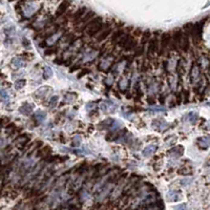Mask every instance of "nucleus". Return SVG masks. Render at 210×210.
<instances>
[{"mask_svg": "<svg viewBox=\"0 0 210 210\" xmlns=\"http://www.w3.org/2000/svg\"><path fill=\"white\" fill-rule=\"evenodd\" d=\"M205 20H201L196 23H187L184 25V30L187 32V35L193 38L194 41H199L202 38L203 27Z\"/></svg>", "mask_w": 210, "mask_h": 210, "instance_id": "obj_1", "label": "nucleus"}, {"mask_svg": "<svg viewBox=\"0 0 210 210\" xmlns=\"http://www.w3.org/2000/svg\"><path fill=\"white\" fill-rule=\"evenodd\" d=\"M104 28V22H103L101 17H95L90 22H88L87 25L85 26V33L88 36L92 37L98 35L101 31Z\"/></svg>", "mask_w": 210, "mask_h": 210, "instance_id": "obj_2", "label": "nucleus"}, {"mask_svg": "<svg viewBox=\"0 0 210 210\" xmlns=\"http://www.w3.org/2000/svg\"><path fill=\"white\" fill-rule=\"evenodd\" d=\"M183 36H184V34H183L182 30H174L171 33V44H170V48H172V50H179Z\"/></svg>", "mask_w": 210, "mask_h": 210, "instance_id": "obj_3", "label": "nucleus"}, {"mask_svg": "<svg viewBox=\"0 0 210 210\" xmlns=\"http://www.w3.org/2000/svg\"><path fill=\"white\" fill-rule=\"evenodd\" d=\"M170 44H171V34L164 33L160 41V54H164L168 48H170Z\"/></svg>", "mask_w": 210, "mask_h": 210, "instance_id": "obj_4", "label": "nucleus"}, {"mask_svg": "<svg viewBox=\"0 0 210 210\" xmlns=\"http://www.w3.org/2000/svg\"><path fill=\"white\" fill-rule=\"evenodd\" d=\"M120 126H122V124H121L120 122H118V121L115 120V119L108 118L99 123L98 127L100 128V129H108V128H116V127H120Z\"/></svg>", "mask_w": 210, "mask_h": 210, "instance_id": "obj_5", "label": "nucleus"}, {"mask_svg": "<svg viewBox=\"0 0 210 210\" xmlns=\"http://www.w3.org/2000/svg\"><path fill=\"white\" fill-rule=\"evenodd\" d=\"M158 50H159V41L157 36H154L153 38H151L149 42H148V50H147L148 57L153 56Z\"/></svg>", "mask_w": 210, "mask_h": 210, "instance_id": "obj_6", "label": "nucleus"}, {"mask_svg": "<svg viewBox=\"0 0 210 210\" xmlns=\"http://www.w3.org/2000/svg\"><path fill=\"white\" fill-rule=\"evenodd\" d=\"M70 6V0H63L62 2H61L60 4H59L58 8L56 10V13H55V17L56 18H59V17H61L62 15L64 14V13L67 11V8Z\"/></svg>", "mask_w": 210, "mask_h": 210, "instance_id": "obj_7", "label": "nucleus"}, {"mask_svg": "<svg viewBox=\"0 0 210 210\" xmlns=\"http://www.w3.org/2000/svg\"><path fill=\"white\" fill-rule=\"evenodd\" d=\"M152 127H154L159 131H164V130L167 129L168 123L163 120V119H157V120H154L152 122Z\"/></svg>", "mask_w": 210, "mask_h": 210, "instance_id": "obj_8", "label": "nucleus"}, {"mask_svg": "<svg viewBox=\"0 0 210 210\" xmlns=\"http://www.w3.org/2000/svg\"><path fill=\"white\" fill-rule=\"evenodd\" d=\"M87 10L86 8H80L74 15H73V22L74 24H77V23H80V21L82 20V18L84 17V15L86 14Z\"/></svg>", "mask_w": 210, "mask_h": 210, "instance_id": "obj_9", "label": "nucleus"}, {"mask_svg": "<svg viewBox=\"0 0 210 210\" xmlns=\"http://www.w3.org/2000/svg\"><path fill=\"white\" fill-rule=\"evenodd\" d=\"M184 153V147L182 145H179V146H176L168 151V154L171 158H180V157L183 156Z\"/></svg>", "mask_w": 210, "mask_h": 210, "instance_id": "obj_10", "label": "nucleus"}, {"mask_svg": "<svg viewBox=\"0 0 210 210\" xmlns=\"http://www.w3.org/2000/svg\"><path fill=\"white\" fill-rule=\"evenodd\" d=\"M189 77H190L191 83H194L199 80V77H200V67H199V65H196V64H193V65H192L191 69H190Z\"/></svg>", "mask_w": 210, "mask_h": 210, "instance_id": "obj_11", "label": "nucleus"}, {"mask_svg": "<svg viewBox=\"0 0 210 210\" xmlns=\"http://www.w3.org/2000/svg\"><path fill=\"white\" fill-rule=\"evenodd\" d=\"M196 144L201 149H207L210 146V136L201 137L196 140Z\"/></svg>", "mask_w": 210, "mask_h": 210, "instance_id": "obj_12", "label": "nucleus"}, {"mask_svg": "<svg viewBox=\"0 0 210 210\" xmlns=\"http://www.w3.org/2000/svg\"><path fill=\"white\" fill-rule=\"evenodd\" d=\"M111 34V27H109V26H107V27L103 28L102 31H101L100 33L98 34V36H97L96 40L98 42H102L104 41L106 38H107L109 35Z\"/></svg>", "mask_w": 210, "mask_h": 210, "instance_id": "obj_13", "label": "nucleus"}, {"mask_svg": "<svg viewBox=\"0 0 210 210\" xmlns=\"http://www.w3.org/2000/svg\"><path fill=\"white\" fill-rule=\"evenodd\" d=\"M28 141H30V136H28V134H22V136L18 137V138L15 140V143L18 145V147L20 148V149H23L24 146L28 143Z\"/></svg>", "mask_w": 210, "mask_h": 210, "instance_id": "obj_14", "label": "nucleus"}, {"mask_svg": "<svg viewBox=\"0 0 210 210\" xmlns=\"http://www.w3.org/2000/svg\"><path fill=\"white\" fill-rule=\"evenodd\" d=\"M183 120L187 121V122L191 123V124H195L199 120V114L196 111H190L183 118Z\"/></svg>", "mask_w": 210, "mask_h": 210, "instance_id": "obj_15", "label": "nucleus"}, {"mask_svg": "<svg viewBox=\"0 0 210 210\" xmlns=\"http://www.w3.org/2000/svg\"><path fill=\"white\" fill-rule=\"evenodd\" d=\"M182 195H181V192L176 191V190H171L167 193L166 199L169 202H178L179 200H181Z\"/></svg>", "mask_w": 210, "mask_h": 210, "instance_id": "obj_16", "label": "nucleus"}, {"mask_svg": "<svg viewBox=\"0 0 210 210\" xmlns=\"http://www.w3.org/2000/svg\"><path fill=\"white\" fill-rule=\"evenodd\" d=\"M50 90H52V88H50V86H42V87L39 88L37 92H35L34 97L35 98H38V99L43 98V97H45L46 95H47V92H50Z\"/></svg>", "mask_w": 210, "mask_h": 210, "instance_id": "obj_17", "label": "nucleus"}, {"mask_svg": "<svg viewBox=\"0 0 210 210\" xmlns=\"http://www.w3.org/2000/svg\"><path fill=\"white\" fill-rule=\"evenodd\" d=\"M189 46H190V42H189V37L188 35H185L183 36L182 40H181V43H180V50H183V52L186 53L187 50H189Z\"/></svg>", "mask_w": 210, "mask_h": 210, "instance_id": "obj_18", "label": "nucleus"}, {"mask_svg": "<svg viewBox=\"0 0 210 210\" xmlns=\"http://www.w3.org/2000/svg\"><path fill=\"white\" fill-rule=\"evenodd\" d=\"M33 109H34V106L27 102L22 104L20 107H19V111H20L22 115H25V116H28V115L33 111Z\"/></svg>", "mask_w": 210, "mask_h": 210, "instance_id": "obj_19", "label": "nucleus"}, {"mask_svg": "<svg viewBox=\"0 0 210 210\" xmlns=\"http://www.w3.org/2000/svg\"><path fill=\"white\" fill-rule=\"evenodd\" d=\"M157 149H158V146H157L156 144L148 145V146H146L144 149H143V156H144V157L151 156L152 153H154V152L157 151Z\"/></svg>", "mask_w": 210, "mask_h": 210, "instance_id": "obj_20", "label": "nucleus"}, {"mask_svg": "<svg viewBox=\"0 0 210 210\" xmlns=\"http://www.w3.org/2000/svg\"><path fill=\"white\" fill-rule=\"evenodd\" d=\"M125 35L124 31L123 30H118L112 34L111 36V42L112 43H119V41L122 39V37Z\"/></svg>", "mask_w": 210, "mask_h": 210, "instance_id": "obj_21", "label": "nucleus"}, {"mask_svg": "<svg viewBox=\"0 0 210 210\" xmlns=\"http://www.w3.org/2000/svg\"><path fill=\"white\" fill-rule=\"evenodd\" d=\"M46 118V112L42 111V110H38V111L35 112L34 115V119L37 121V124H40V123L43 122Z\"/></svg>", "mask_w": 210, "mask_h": 210, "instance_id": "obj_22", "label": "nucleus"}, {"mask_svg": "<svg viewBox=\"0 0 210 210\" xmlns=\"http://www.w3.org/2000/svg\"><path fill=\"white\" fill-rule=\"evenodd\" d=\"M101 109L103 111H110V110H115L116 109V105H114L111 102H102L101 103Z\"/></svg>", "mask_w": 210, "mask_h": 210, "instance_id": "obj_23", "label": "nucleus"}, {"mask_svg": "<svg viewBox=\"0 0 210 210\" xmlns=\"http://www.w3.org/2000/svg\"><path fill=\"white\" fill-rule=\"evenodd\" d=\"M12 65L15 68H21L23 66H25V61L21 58H14L12 61Z\"/></svg>", "mask_w": 210, "mask_h": 210, "instance_id": "obj_24", "label": "nucleus"}, {"mask_svg": "<svg viewBox=\"0 0 210 210\" xmlns=\"http://www.w3.org/2000/svg\"><path fill=\"white\" fill-rule=\"evenodd\" d=\"M0 97H1L2 101H3L5 104H8V103H10V96H8V92H6L4 88H1V89H0Z\"/></svg>", "mask_w": 210, "mask_h": 210, "instance_id": "obj_25", "label": "nucleus"}, {"mask_svg": "<svg viewBox=\"0 0 210 210\" xmlns=\"http://www.w3.org/2000/svg\"><path fill=\"white\" fill-rule=\"evenodd\" d=\"M53 76V69L50 66H44L43 69V78L44 79H50Z\"/></svg>", "mask_w": 210, "mask_h": 210, "instance_id": "obj_26", "label": "nucleus"}, {"mask_svg": "<svg viewBox=\"0 0 210 210\" xmlns=\"http://www.w3.org/2000/svg\"><path fill=\"white\" fill-rule=\"evenodd\" d=\"M81 142H82V139H81V137L80 136H75L74 138L72 139V146H74V147L80 146Z\"/></svg>", "mask_w": 210, "mask_h": 210, "instance_id": "obj_27", "label": "nucleus"}, {"mask_svg": "<svg viewBox=\"0 0 210 210\" xmlns=\"http://www.w3.org/2000/svg\"><path fill=\"white\" fill-rule=\"evenodd\" d=\"M25 79H20V80H17L16 82H15V88L16 89H21V88H23V86H25Z\"/></svg>", "mask_w": 210, "mask_h": 210, "instance_id": "obj_28", "label": "nucleus"}, {"mask_svg": "<svg viewBox=\"0 0 210 210\" xmlns=\"http://www.w3.org/2000/svg\"><path fill=\"white\" fill-rule=\"evenodd\" d=\"M58 100H59V97L58 96H54L52 99L50 100V108H54L55 106L57 105V103H58Z\"/></svg>", "mask_w": 210, "mask_h": 210, "instance_id": "obj_29", "label": "nucleus"}, {"mask_svg": "<svg viewBox=\"0 0 210 210\" xmlns=\"http://www.w3.org/2000/svg\"><path fill=\"white\" fill-rule=\"evenodd\" d=\"M183 61L184 60H180L178 62V73L180 75H182L184 73V62Z\"/></svg>", "mask_w": 210, "mask_h": 210, "instance_id": "obj_30", "label": "nucleus"}, {"mask_svg": "<svg viewBox=\"0 0 210 210\" xmlns=\"http://www.w3.org/2000/svg\"><path fill=\"white\" fill-rule=\"evenodd\" d=\"M192 183V179L191 178H188V179H183L182 181H181V185H182L183 187H186L188 186L189 184H191Z\"/></svg>", "mask_w": 210, "mask_h": 210, "instance_id": "obj_31", "label": "nucleus"}, {"mask_svg": "<svg viewBox=\"0 0 210 210\" xmlns=\"http://www.w3.org/2000/svg\"><path fill=\"white\" fill-rule=\"evenodd\" d=\"M150 110L152 111H156V112H160V111H165L166 108L163 107V106H153V107L150 108Z\"/></svg>", "mask_w": 210, "mask_h": 210, "instance_id": "obj_32", "label": "nucleus"}, {"mask_svg": "<svg viewBox=\"0 0 210 210\" xmlns=\"http://www.w3.org/2000/svg\"><path fill=\"white\" fill-rule=\"evenodd\" d=\"M178 172L180 174H185V176H186V174H191L192 173V171L190 169H188V168H181Z\"/></svg>", "mask_w": 210, "mask_h": 210, "instance_id": "obj_33", "label": "nucleus"}, {"mask_svg": "<svg viewBox=\"0 0 210 210\" xmlns=\"http://www.w3.org/2000/svg\"><path fill=\"white\" fill-rule=\"evenodd\" d=\"M72 95H73V94H67V95H65V97H64V101H67V102L69 101V102H70V101L75 100V99L77 98L76 95H75V96H73V97H72Z\"/></svg>", "mask_w": 210, "mask_h": 210, "instance_id": "obj_34", "label": "nucleus"}, {"mask_svg": "<svg viewBox=\"0 0 210 210\" xmlns=\"http://www.w3.org/2000/svg\"><path fill=\"white\" fill-rule=\"evenodd\" d=\"M57 50H58V48H57V47L47 48V50L44 52V54H45V55H52V54H55V53H57Z\"/></svg>", "mask_w": 210, "mask_h": 210, "instance_id": "obj_35", "label": "nucleus"}, {"mask_svg": "<svg viewBox=\"0 0 210 210\" xmlns=\"http://www.w3.org/2000/svg\"><path fill=\"white\" fill-rule=\"evenodd\" d=\"M15 125L14 124H11L10 126H8V128H6V134H12L13 132L15 131Z\"/></svg>", "mask_w": 210, "mask_h": 210, "instance_id": "obj_36", "label": "nucleus"}, {"mask_svg": "<svg viewBox=\"0 0 210 210\" xmlns=\"http://www.w3.org/2000/svg\"><path fill=\"white\" fill-rule=\"evenodd\" d=\"M173 210H187V205L186 204H180L178 206L174 207Z\"/></svg>", "mask_w": 210, "mask_h": 210, "instance_id": "obj_37", "label": "nucleus"}, {"mask_svg": "<svg viewBox=\"0 0 210 210\" xmlns=\"http://www.w3.org/2000/svg\"><path fill=\"white\" fill-rule=\"evenodd\" d=\"M95 107H96V103L95 102H89L86 104V109L87 110H92V109H94Z\"/></svg>", "mask_w": 210, "mask_h": 210, "instance_id": "obj_38", "label": "nucleus"}, {"mask_svg": "<svg viewBox=\"0 0 210 210\" xmlns=\"http://www.w3.org/2000/svg\"><path fill=\"white\" fill-rule=\"evenodd\" d=\"M87 73H89V70H82V72H81L80 74L78 75V78H81V77H83L84 75H86Z\"/></svg>", "mask_w": 210, "mask_h": 210, "instance_id": "obj_39", "label": "nucleus"}, {"mask_svg": "<svg viewBox=\"0 0 210 210\" xmlns=\"http://www.w3.org/2000/svg\"><path fill=\"white\" fill-rule=\"evenodd\" d=\"M23 45L25 46V47H30V42H28L26 39H23Z\"/></svg>", "mask_w": 210, "mask_h": 210, "instance_id": "obj_40", "label": "nucleus"}, {"mask_svg": "<svg viewBox=\"0 0 210 210\" xmlns=\"http://www.w3.org/2000/svg\"><path fill=\"white\" fill-rule=\"evenodd\" d=\"M2 124H3V120H2V119H0V127L2 126Z\"/></svg>", "mask_w": 210, "mask_h": 210, "instance_id": "obj_41", "label": "nucleus"}, {"mask_svg": "<svg viewBox=\"0 0 210 210\" xmlns=\"http://www.w3.org/2000/svg\"><path fill=\"white\" fill-rule=\"evenodd\" d=\"M208 179H209V181H210V171L208 172Z\"/></svg>", "mask_w": 210, "mask_h": 210, "instance_id": "obj_42", "label": "nucleus"}, {"mask_svg": "<svg viewBox=\"0 0 210 210\" xmlns=\"http://www.w3.org/2000/svg\"><path fill=\"white\" fill-rule=\"evenodd\" d=\"M206 105H208V106H210V102H209V103H206Z\"/></svg>", "mask_w": 210, "mask_h": 210, "instance_id": "obj_43", "label": "nucleus"}, {"mask_svg": "<svg viewBox=\"0 0 210 210\" xmlns=\"http://www.w3.org/2000/svg\"><path fill=\"white\" fill-rule=\"evenodd\" d=\"M10 1H13V0H10Z\"/></svg>", "mask_w": 210, "mask_h": 210, "instance_id": "obj_44", "label": "nucleus"}]
</instances>
